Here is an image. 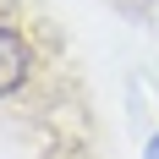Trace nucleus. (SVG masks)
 Returning a JSON list of instances; mask_svg holds the SVG:
<instances>
[{
	"mask_svg": "<svg viewBox=\"0 0 159 159\" xmlns=\"http://www.w3.org/2000/svg\"><path fill=\"white\" fill-rule=\"evenodd\" d=\"M33 77H39V49H33V39L16 22L0 16V104L6 99H22L33 88Z\"/></svg>",
	"mask_w": 159,
	"mask_h": 159,
	"instance_id": "obj_1",
	"label": "nucleus"
},
{
	"mask_svg": "<svg viewBox=\"0 0 159 159\" xmlns=\"http://www.w3.org/2000/svg\"><path fill=\"white\" fill-rule=\"evenodd\" d=\"M143 159H159V132H148V148H143Z\"/></svg>",
	"mask_w": 159,
	"mask_h": 159,
	"instance_id": "obj_2",
	"label": "nucleus"
}]
</instances>
